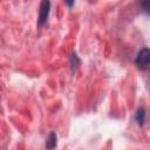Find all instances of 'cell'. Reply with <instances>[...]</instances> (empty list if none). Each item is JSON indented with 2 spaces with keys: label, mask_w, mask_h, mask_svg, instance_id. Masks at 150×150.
I'll list each match as a JSON object with an SVG mask.
<instances>
[{
  "label": "cell",
  "mask_w": 150,
  "mask_h": 150,
  "mask_svg": "<svg viewBox=\"0 0 150 150\" xmlns=\"http://www.w3.org/2000/svg\"><path fill=\"white\" fill-rule=\"evenodd\" d=\"M136 64L143 70L150 69V48H143L139 50L136 57Z\"/></svg>",
  "instance_id": "1"
},
{
  "label": "cell",
  "mask_w": 150,
  "mask_h": 150,
  "mask_svg": "<svg viewBox=\"0 0 150 150\" xmlns=\"http://www.w3.org/2000/svg\"><path fill=\"white\" fill-rule=\"evenodd\" d=\"M49 14V2L48 1H42L40 6V13H39V19H38V26L42 27L48 18Z\"/></svg>",
  "instance_id": "2"
},
{
  "label": "cell",
  "mask_w": 150,
  "mask_h": 150,
  "mask_svg": "<svg viewBox=\"0 0 150 150\" xmlns=\"http://www.w3.org/2000/svg\"><path fill=\"white\" fill-rule=\"evenodd\" d=\"M55 145H56V135H55L54 132H50L49 137L47 138L46 146H47V149L52 150V149H54V146H55Z\"/></svg>",
  "instance_id": "3"
},
{
  "label": "cell",
  "mask_w": 150,
  "mask_h": 150,
  "mask_svg": "<svg viewBox=\"0 0 150 150\" xmlns=\"http://www.w3.org/2000/svg\"><path fill=\"white\" fill-rule=\"evenodd\" d=\"M144 117H145V111H144V109H138L137 110V114H136V121L138 122V124L139 125H142L143 124V122H144Z\"/></svg>",
  "instance_id": "4"
},
{
  "label": "cell",
  "mask_w": 150,
  "mask_h": 150,
  "mask_svg": "<svg viewBox=\"0 0 150 150\" xmlns=\"http://www.w3.org/2000/svg\"><path fill=\"white\" fill-rule=\"evenodd\" d=\"M142 7H143V11H144L145 13L150 14V1H145V2H143Z\"/></svg>",
  "instance_id": "5"
}]
</instances>
